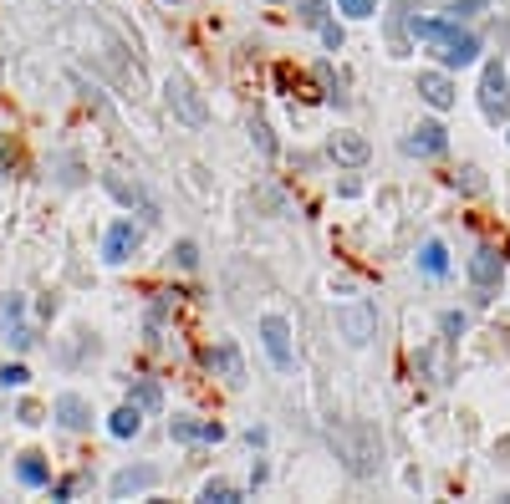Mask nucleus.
<instances>
[{
	"label": "nucleus",
	"instance_id": "ddd939ff",
	"mask_svg": "<svg viewBox=\"0 0 510 504\" xmlns=\"http://www.w3.org/2000/svg\"><path fill=\"white\" fill-rule=\"evenodd\" d=\"M327 153L337 158V163H367V138L363 133H332V143H327Z\"/></svg>",
	"mask_w": 510,
	"mask_h": 504
},
{
	"label": "nucleus",
	"instance_id": "7c9ffc66",
	"mask_svg": "<svg viewBox=\"0 0 510 504\" xmlns=\"http://www.w3.org/2000/svg\"><path fill=\"white\" fill-rule=\"evenodd\" d=\"M169 5H174V0H169Z\"/></svg>",
	"mask_w": 510,
	"mask_h": 504
},
{
	"label": "nucleus",
	"instance_id": "393cba45",
	"mask_svg": "<svg viewBox=\"0 0 510 504\" xmlns=\"http://www.w3.org/2000/svg\"><path fill=\"white\" fill-rule=\"evenodd\" d=\"M302 21L306 26H321L327 21V0H302Z\"/></svg>",
	"mask_w": 510,
	"mask_h": 504
},
{
	"label": "nucleus",
	"instance_id": "cd10ccee",
	"mask_svg": "<svg viewBox=\"0 0 510 504\" xmlns=\"http://www.w3.org/2000/svg\"><path fill=\"white\" fill-rule=\"evenodd\" d=\"M174 260H179V265H184V270H194V265H199V250H194L189 239H184V245H179V250H174Z\"/></svg>",
	"mask_w": 510,
	"mask_h": 504
},
{
	"label": "nucleus",
	"instance_id": "412c9836",
	"mask_svg": "<svg viewBox=\"0 0 510 504\" xmlns=\"http://www.w3.org/2000/svg\"><path fill=\"white\" fill-rule=\"evenodd\" d=\"M108 189L118 194L123 204H138V209H144V214H148V199H144V194H138V189H128V184H123V178H118V174H108Z\"/></svg>",
	"mask_w": 510,
	"mask_h": 504
},
{
	"label": "nucleus",
	"instance_id": "4be33fe9",
	"mask_svg": "<svg viewBox=\"0 0 510 504\" xmlns=\"http://www.w3.org/2000/svg\"><path fill=\"white\" fill-rule=\"evenodd\" d=\"M163 397H159V387H154V382H138V387H133V408H144V413H154L159 408Z\"/></svg>",
	"mask_w": 510,
	"mask_h": 504
},
{
	"label": "nucleus",
	"instance_id": "a211bd4d",
	"mask_svg": "<svg viewBox=\"0 0 510 504\" xmlns=\"http://www.w3.org/2000/svg\"><path fill=\"white\" fill-rule=\"evenodd\" d=\"M205 362H209V367H220L230 382H240V357H235V347H215V352H205Z\"/></svg>",
	"mask_w": 510,
	"mask_h": 504
},
{
	"label": "nucleus",
	"instance_id": "f8f14e48",
	"mask_svg": "<svg viewBox=\"0 0 510 504\" xmlns=\"http://www.w3.org/2000/svg\"><path fill=\"white\" fill-rule=\"evenodd\" d=\"M500 265H506V260H500V250H495V245H485V250L470 255V281H475L479 291H490V285L500 281Z\"/></svg>",
	"mask_w": 510,
	"mask_h": 504
},
{
	"label": "nucleus",
	"instance_id": "c85d7f7f",
	"mask_svg": "<svg viewBox=\"0 0 510 504\" xmlns=\"http://www.w3.org/2000/svg\"><path fill=\"white\" fill-rule=\"evenodd\" d=\"M449 11H454V21H460V16H475V11H485V0H454Z\"/></svg>",
	"mask_w": 510,
	"mask_h": 504
},
{
	"label": "nucleus",
	"instance_id": "5701e85b",
	"mask_svg": "<svg viewBox=\"0 0 510 504\" xmlns=\"http://www.w3.org/2000/svg\"><path fill=\"white\" fill-rule=\"evenodd\" d=\"M337 11H342V16H352V21H367L373 11H378V0H337Z\"/></svg>",
	"mask_w": 510,
	"mask_h": 504
},
{
	"label": "nucleus",
	"instance_id": "aec40b11",
	"mask_svg": "<svg viewBox=\"0 0 510 504\" xmlns=\"http://www.w3.org/2000/svg\"><path fill=\"white\" fill-rule=\"evenodd\" d=\"M205 500L209 504H240V489L224 484V479H209V484H205Z\"/></svg>",
	"mask_w": 510,
	"mask_h": 504
},
{
	"label": "nucleus",
	"instance_id": "f03ea898",
	"mask_svg": "<svg viewBox=\"0 0 510 504\" xmlns=\"http://www.w3.org/2000/svg\"><path fill=\"white\" fill-rule=\"evenodd\" d=\"M414 36L424 47H434V56L444 66H470L479 56V41L470 31H460V21H434V16H414Z\"/></svg>",
	"mask_w": 510,
	"mask_h": 504
},
{
	"label": "nucleus",
	"instance_id": "7ed1b4c3",
	"mask_svg": "<svg viewBox=\"0 0 510 504\" xmlns=\"http://www.w3.org/2000/svg\"><path fill=\"white\" fill-rule=\"evenodd\" d=\"M163 102H169V108H174L189 127H205V123H209L205 97L194 92V82H189V77H169V82H163Z\"/></svg>",
	"mask_w": 510,
	"mask_h": 504
},
{
	"label": "nucleus",
	"instance_id": "6ab92c4d",
	"mask_svg": "<svg viewBox=\"0 0 510 504\" xmlns=\"http://www.w3.org/2000/svg\"><path fill=\"white\" fill-rule=\"evenodd\" d=\"M418 260H424V270H429V275H444V270H449V255H444V245H439V239H429Z\"/></svg>",
	"mask_w": 510,
	"mask_h": 504
},
{
	"label": "nucleus",
	"instance_id": "423d86ee",
	"mask_svg": "<svg viewBox=\"0 0 510 504\" xmlns=\"http://www.w3.org/2000/svg\"><path fill=\"white\" fill-rule=\"evenodd\" d=\"M21 311H26V300H21V296H5V300H0V326H5V342H11L16 352H26L36 336H31V326L21 321Z\"/></svg>",
	"mask_w": 510,
	"mask_h": 504
},
{
	"label": "nucleus",
	"instance_id": "b1692460",
	"mask_svg": "<svg viewBox=\"0 0 510 504\" xmlns=\"http://www.w3.org/2000/svg\"><path fill=\"white\" fill-rule=\"evenodd\" d=\"M26 382H31V372H26V367H21V362L0 367V387H26Z\"/></svg>",
	"mask_w": 510,
	"mask_h": 504
},
{
	"label": "nucleus",
	"instance_id": "dca6fc26",
	"mask_svg": "<svg viewBox=\"0 0 510 504\" xmlns=\"http://www.w3.org/2000/svg\"><path fill=\"white\" fill-rule=\"evenodd\" d=\"M138 428H144V408H133V403H128V408H118L108 418V433H112V439H133Z\"/></svg>",
	"mask_w": 510,
	"mask_h": 504
},
{
	"label": "nucleus",
	"instance_id": "9b49d317",
	"mask_svg": "<svg viewBox=\"0 0 510 504\" xmlns=\"http://www.w3.org/2000/svg\"><path fill=\"white\" fill-rule=\"evenodd\" d=\"M51 413H57V423L72 428V433H82V428H92V408L82 403L77 393H62L57 403H51Z\"/></svg>",
	"mask_w": 510,
	"mask_h": 504
},
{
	"label": "nucleus",
	"instance_id": "0eeeda50",
	"mask_svg": "<svg viewBox=\"0 0 510 504\" xmlns=\"http://www.w3.org/2000/svg\"><path fill=\"white\" fill-rule=\"evenodd\" d=\"M506 66L500 62H490L485 66V77H479V108H485V117H500L506 112Z\"/></svg>",
	"mask_w": 510,
	"mask_h": 504
},
{
	"label": "nucleus",
	"instance_id": "c756f323",
	"mask_svg": "<svg viewBox=\"0 0 510 504\" xmlns=\"http://www.w3.org/2000/svg\"><path fill=\"white\" fill-rule=\"evenodd\" d=\"M5 158H11V148H5V138H0V174H5Z\"/></svg>",
	"mask_w": 510,
	"mask_h": 504
},
{
	"label": "nucleus",
	"instance_id": "f3484780",
	"mask_svg": "<svg viewBox=\"0 0 510 504\" xmlns=\"http://www.w3.org/2000/svg\"><path fill=\"white\" fill-rule=\"evenodd\" d=\"M16 479L26 489H41V484H51V474H47V464H41V454H21V464H16Z\"/></svg>",
	"mask_w": 510,
	"mask_h": 504
},
{
	"label": "nucleus",
	"instance_id": "a878e982",
	"mask_svg": "<svg viewBox=\"0 0 510 504\" xmlns=\"http://www.w3.org/2000/svg\"><path fill=\"white\" fill-rule=\"evenodd\" d=\"M321 41L332 51H342V26H337V21H321Z\"/></svg>",
	"mask_w": 510,
	"mask_h": 504
},
{
	"label": "nucleus",
	"instance_id": "f257e3e1",
	"mask_svg": "<svg viewBox=\"0 0 510 504\" xmlns=\"http://www.w3.org/2000/svg\"><path fill=\"white\" fill-rule=\"evenodd\" d=\"M327 443L337 448L342 469H347L352 479H373V474L382 469V433L373 423H363V418L332 423V428H327Z\"/></svg>",
	"mask_w": 510,
	"mask_h": 504
},
{
	"label": "nucleus",
	"instance_id": "9d476101",
	"mask_svg": "<svg viewBox=\"0 0 510 504\" xmlns=\"http://www.w3.org/2000/svg\"><path fill=\"white\" fill-rule=\"evenodd\" d=\"M418 97H424L434 112H444V108H454V82H449L444 72H418Z\"/></svg>",
	"mask_w": 510,
	"mask_h": 504
},
{
	"label": "nucleus",
	"instance_id": "20e7f679",
	"mask_svg": "<svg viewBox=\"0 0 510 504\" xmlns=\"http://www.w3.org/2000/svg\"><path fill=\"white\" fill-rule=\"evenodd\" d=\"M337 331L347 336V347H367V342L378 336V316H373V306H363V300L337 306Z\"/></svg>",
	"mask_w": 510,
	"mask_h": 504
},
{
	"label": "nucleus",
	"instance_id": "4468645a",
	"mask_svg": "<svg viewBox=\"0 0 510 504\" xmlns=\"http://www.w3.org/2000/svg\"><path fill=\"white\" fill-rule=\"evenodd\" d=\"M159 484V469H123L118 479H112V500H128V494H144V489Z\"/></svg>",
	"mask_w": 510,
	"mask_h": 504
},
{
	"label": "nucleus",
	"instance_id": "2eb2a0df",
	"mask_svg": "<svg viewBox=\"0 0 510 504\" xmlns=\"http://www.w3.org/2000/svg\"><path fill=\"white\" fill-rule=\"evenodd\" d=\"M169 433H174L179 443H220L224 439L220 423H194V418H174V423H169Z\"/></svg>",
	"mask_w": 510,
	"mask_h": 504
},
{
	"label": "nucleus",
	"instance_id": "6e6552de",
	"mask_svg": "<svg viewBox=\"0 0 510 504\" xmlns=\"http://www.w3.org/2000/svg\"><path fill=\"white\" fill-rule=\"evenodd\" d=\"M133 250H138V224H133V220H118L108 230V239H102V260H108V265H123Z\"/></svg>",
	"mask_w": 510,
	"mask_h": 504
},
{
	"label": "nucleus",
	"instance_id": "1a4fd4ad",
	"mask_svg": "<svg viewBox=\"0 0 510 504\" xmlns=\"http://www.w3.org/2000/svg\"><path fill=\"white\" fill-rule=\"evenodd\" d=\"M449 148V133L439 123H418L409 138H403V153H418V158H439Z\"/></svg>",
	"mask_w": 510,
	"mask_h": 504
},
{
	"label": "nucleus",
	"instance_id": "39448f33",
	"mask_svg": "<svg viewBox=\"0 0 510 504\" xmlns=\"http://www.w3.org/2000/svg\"><path fill=\"white\" fill-rule=\"evenodd\" d=\"M260 342H266V357L286 372L291 367V326L281 316H266V321H260Z\"/></svg>",
	"mask_w": 510,
	"mask_h": 504
},
{
	"label": "nucleus",
	"instance_id": "bb28decb",
	"mask_svg": "<svg viewBox=\"0 0 510 504\" xmlns=\"http://www.w3.org/2000/svg\"><path fill=\"white\" fill-rule=\"evenodd\" d=\"M251 133H255V143H260V153H276V138H271L266 123H251Z\"/></svg>",
	"mask_w": 510,
	"mask_h": 504
}]
</instances>
